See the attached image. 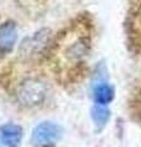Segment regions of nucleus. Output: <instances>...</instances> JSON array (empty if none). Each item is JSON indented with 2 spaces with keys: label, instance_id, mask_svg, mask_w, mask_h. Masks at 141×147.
<instances>
[{
  "label": "nucleus",
  "instance_id": "3",
  "mask_svg": "<svg viewBox=\"0 0 141 147\" xmlns=\"http://www.w3.org/2000/svg\"><path fill=\"white\" fill-rule=\"evenodd\" d=\"M24 136L22 127L15 124H5L0 126V142L7 147H17Z\"/></svg>",
  "mask_w": 141,
  "mask_h": 147
},
{
  "label": "nucleus",
  "instance_id": "5",
  "mask_svg": "<svg viewBox=\"0 0 141 147\" xmlns=\"http://www.w3.org/2000/svg\"><path fill=\"white\" fill-rule=\"evenodd\" d=\"M94 102L98 105H106L114 98V90L109 85H99L94 90Z\"/></svg>",
  "mask_w": 141,
  "mask_h": 147
},
{
  "label": "nucleus",
  "instance_id": "4",
  "mask_svg": "<svg viewBox=\"0 0 141 147\" xmlns=\"http://www.w3.org/2000/svg\"><path fill=\"white\" fill-rule=\"evenodd\" d=\"M17 38V31L13 22H5L0 27V50L10 52Z\"/></svg>",
  "mask_w": 141,
  "mask_h": 147
},
{
  "label": "nucleus",
  "instance_id": "1",
  "mask_svg": "<svg viewBox=\"0 0 141 147\" xmlns=\"http://www.w3.org/2000/svg\"><path fill=\"white\" fill-rule=\"evenodd\" d=\"M47 96V87L42 81L28 79L24 81L17 91V98L26 107H34L40 104Z\"/></svg>",
  "mask_w": 141,
  "mask_h": 147
},
{
  "label": "nucleus",
  "instance_id": "2",
  "mask_svg": "<svg viewBox=\"0 0 141 147\" xmlns=\"http://www.w3.org/2000/svg\"><path fill=\"white\" fill-rule=\"evenodd\" d=\"M63 136V129L60 125L52 121H43L38 124L32 131V144L37 146L53 145Z\"/></svg>",
  "mask_w": 141,
  "mask_h": 147
},
{
  "label": "nucleus",
  "instance_id": "6",
  "mask_svg": "<svg viewBox=\"0 0 141 147\" xmlns=\"http://www.w3.org/2000/svg\"><path fill=\"white\" fill-rule=\"evenodd\" d=\"M91 117H92L93 121L96 123V125L98 126H104L108 121L109 117H111V112L102 107V105H96L91 109Z\"/></svg>",
  "mask_w": 141,
  "mask_h": 147
}]
</instances>
